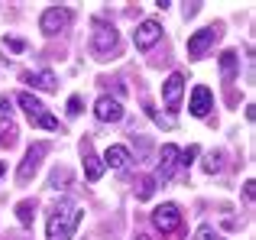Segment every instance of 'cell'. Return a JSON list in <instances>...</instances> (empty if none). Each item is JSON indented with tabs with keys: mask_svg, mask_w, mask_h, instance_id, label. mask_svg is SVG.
<instances>
[{
	"mask_svg": "<svg viewBox=\"0 0 256 240\" xmlns=\"http://www.w3.org/2000/svg\"><path fill=\"white\" fill-rule=\"evenodd\" d=\"M78 224H82V208L72 202H58L49 214V228L46 230H49V240H72Z\"/></svg>",
	"mask_w": 256,
	"mask_h": 240,
	"instance_id": "6da1fadb",
	"label": "cell"
},
{
	"mask_svg": "<svg viewBox=\"0 0 256 240\" xmlns=\"http://www.w3.org/2000/svg\"><path fill=\"white\" fill-rule=\"evenodd\" d=\"M16 101H20V108L26 110V117H30L36 126H42V130H52V133H62V124H58V120L52 117L49 110H46V104H42V101H36L30 91H20Z\"/></svg>",
	"mask_w": 256,
	"mask_h": 240,
	"instance_id": "7a4b0ae2",
	"label": "cell"
},
{
	"mask_svg": "<svg viewBox=\"0 0 256 240\" xmlns=\"http://www.w3.org/2000/svg\"><path fill=\"white\" fill-rule=\"evenodd\" d=\"M152 224L166 234V240H178L182 237V211L175 204H162L152 211Z\"/></svg>",
	"mask_w": 256,
	"mask_h": 240,
	"instance_id": "3957f363",
	"label": "cell"
},
{
	"mask_svg": "<svg viewBox=\"0 0 256 240\" xmlns=\"http://www.w3.org/2000/svg\"><path fill=\"white\" fill-rule=\"evenodd\" d=\"M72 20H75V13L68 10V6H49V10L42 13V20H39V30L46 32V36H58L62 30H68Z\"/></svg>",
	"mask_w": 256,
	"mask_h": 240,
	"instance_id": "277c9868",
	"label": "cell"
},
{
	"mask_svg": "<svg viewBox=\"0 0 256 240\" xmlns=\"http://www.w3.org/2000/svg\"><path fill=\"white\" fill-rule=\"evenodd\" d=\"M46 152H49V146H46V143H32L30 150H26V159L20 162V169H16V182L20 185H26L32 176H36V169L42 166V156H46Z\"/></svg>",
	"mask_w": 256,
	"mask_h": 240,
	"instance_id": "5b68a950",
	"label": "cell"
},
{
	"mask_svg": "<svg viewBox=\"0 0 256 240\" xmlns=\"http://www.w3.org/2000/svg\"><path fill=\"white\" fill-rule=\"evenodd\" d=\"M117 42H120L117 30H114V26H104V23H100L98 30H94L91 49H94V56H98V58H107L110 52H117Z\"/></svg>",
	"mask_w": 256,
	"mask_h": 240,
	"instance_id": "8992f818",
	"label": "cell"
},
{
	"mask_svg": "<svg viewBox=\"0 0 256 240\" xmlns=\"http://www.w3.org/2000/svg\"><path fill=\"white\" fill-rule=\"evenodd\" d=\"M182 94H185V75L175 72V75H169V82L162 84V101H166V110H169V114H178Z\"/></svg>",
	"mask_w": 256,
	"mask_h": 240,
	"instance_id": "52a82bcc",
	"label": "cell"
},
{
	"mask_svg": "<svg viewBox=\"0 0 256 240\" xmlns=\"http://www.w3.org/2000/svg\"><path fill=\"white\" fill-rule=\"evenodd\" d=\"M159 39H162V26H159L156 20H143V23L136 26V32H133V42H136V49H140V52L152 49Z\"/></svg>",
	"mask_w": 256,
	"mask_h": 240,
	"instance_id": "ba28073f",
	"label": "cell"
},
{
	"mask_svg": "<svg viewBox=\"0 0 256 240\" xmlns=\"http://www.w3.org/2000/svg\"><path fill=\"white\" fill-rule=\"evenodd\" d=\"M218 39H220V30H214V26H208V30H198L192 39H188V56H192V58H201L214 42H218Z\"/></svg>",
	"mask_w": 256,
	"mask_h": 240,
	"instance_id": "9c48e42d",
	"label": "cell"
},
{
	"mask_svg": "<svg viewBox=\"0 0 256 240\" xmlns=\"http://www.w3.org/2000/svg\"><path fill=\"white\" fill-rule=\"evenodd\" d=\"M178 156H182V150H178V146L166 143V146H162V156H159L156 178H152V182H169V178L175 176V166H178Z\"/></svg>",
	"mask_w": 256,
	"mask_h": 240,
	"instance_id": "30bf717a",
	"label": "cell"
},
{
	"mask_svg": "<svg viewBox=\"0 0 256 240\" xmlns=\"http://www.w3.org/2000/svg\"><path fill=\"white\" fill-rule=\"evenodd\" d=\"M94 117L100 120V124H117V120H124V104L117 101V98H98V104H94Z\"/></svg>",
	"mask_w": 256,
	"mask_h": 240,
	"instance_id": "8fae6325",
	"label": "cell"
},
{
	"mask_svg": "<svg viewBox=\"0 0 256 240\" xmlns=\"http://www.w3.org/2000/svg\"><path fill=\"white\" fill-rule=\"evenodd\" d=\"M214 108V94L211 88H204V84H198V88L192 91V101H188V110H192L194 117H208Z\"/></svg>",
	"mask_w": 256,
	"mask_h": 240,
	"instance_id": "7c38bea8",
	"label": "cell"
},
{
	"mask_svg": "<svg viewBox=\"0 0 256 240\" xmlns=\"http://www.w3.org/2000/svg\"><path fill=\"white\" fill-rule=\"evenodd\" d=\"M82 156H84V176H88V182H98V178L104 176V162L98 159L91 140H84V143H82Z\"/></svg>",
	"mask_w": 256,
	"mask_h": 240,
	"instance_id": "4fadbf2b",
	"label": "cell"
},
{
	"mask_svg": "<svg viewBox=\"0 0 256 240\" xmlns=\"http://www.w3.org/2000/svg\"><path fill=\"white\" fill-rule=\"evenodd\" d=\"M23 82H26V84H32L36 91H56V88H58V84H56V75H52V72H26Z\"/></svg>",
	"mask_w": 256,
	"mask_h": 240,
	"instance_id": "5bb4252c",
	"label": "cell"
},
{
	"mask_svg": "<svg viewBox=\"0 0 256 240\" xmlns=\"http://www.w3.org/2000/svg\"><path fill=\"white\" fill-rule=\"evenodd\" d=\"M104 162L110 166V169L124 172L126 166H130V150H126V146H110V150L104 152Z\"/></svg>",
	"mask_w": 256,
	"mask_h": 240,
	"instance_id": "9a60e30c",
	"label": "cell"
},
{
	"mask_svg": "<svg viewBox=\"0 0 256 240\" xmlns=\"http://www.w3.org/2000/svg\"><path fill=\"white\" fill-rule=\"evenodd\" d=\"M237 72H240L237 52H224V56H220V78H224L227 84H234V82H237Z\"/></svg>",
	"mask_w": 256,
	"mask_h": 240,
	"instance_id": "2e32d148",
	"label": "cell"
},
{
	"mask_svg": "<svg viewBox=\"0 0 256 240\" xmlns=\"http://www.w3.org/2000/svg\"><path fill=\"white\" fill-rule=\"evenodd\" d=\"M13 143H16V124H13L10 117H4V120H0V146L10 150Z\"/></svg>",
	"mask_w": 256,
	"mask_h": 240,
	"instance_id": "e0dca14e",
	"label": "cell"
},
{
	"mask_svg": "<svg viewBox=\"0 0 256 240\" xmlns=\"http://www.w3.org/2000/svg\"><path fill=\"white\" fill-rule=\"evenodd\" d=\"M16 218H20L23 228H32V221H36V204L32 202H20L16 204Z\"/></svg>",
	"mask_w": 256,
	"mask_h": 240,
	"instance_id": "ac0fdd59",
	"label": "cell"
},
{
	"mask_svg": "<svg viewBox=\"0 0 256 240\" xmlns=\"http://www.w3.org/2000/svg\"><path fill=\"white\" fill-rule=\"evenodd\" d=\"M152 192H156V182H152V178H140V188H136V198H140V202H150Z\"/></svg>",
	"mask_w": 256,
	"mask_h": 240,
	"instance_id": "d6986e66",
	"label": "cell"
},
{
	"mask_svg": "<svg viewBox=\"0 0 256 240\" xmlns=\"http://www.w3.org/2000/svg\"><path fill=\"white\" fill-rule=\"evenodd\" d=\"M204 172H208V176L220 172V156H208V159H204Z\"/></svg>",
	"mask_w": 256,
	"mask_h": 240,
	"instance_id": "ffe728a7",
	"label": "cell"
},
{
	"mask_svg": "<svg viewBox=\"0 0 256 240\" xmlns=\"http://www.w3.org/2000/svg\"><path fill=\"white\" fill-rule=\"evenodd\" d=\"M194 156H198V146H188V150L178 156V162H182V166H192V162H194Z\"/></svg>",
	"mask_w": 256,
	"mask_h": 240,
	"instance_id": "44dd1931",
	"label": "cell"
},
{
	"mask_svg": "<svg viewBox=\"0 0 256 240\" xmlns=\"http://www.w3.org/2000/svg\"><path fill=\"white\" fill-rule=\"evenodd\" d=\"M68 114H72V117L82 114V98H78V94H72V98H68Z\"/></svg>",
	"mask_w": 256,
	"mask_h": 240,
	"instance_id": "7402d4cb",
	"label": "cell"
},
{
	"mask_svg": "<svg viewBox=\"0 0 256 240\" xmlns=\"http://www.w3.org/2000/svg\"><path fill=\"white\" fill-rule=\"evenodd\" d=\"M194 240H214V237H211V228H208V224H201L198 234H194Z\"/></svg>",
	"mask_w": 256,
	"mask_h": 240,
	"instance_id": "603a6c76",
	"label": "cell"
},
{
	"mask_svg": "<svg viewBox=\"0 0 256 240\" xmlns=\"http://www.w3.org/2000/svg\"><path fill=\"white\" fill-rule=\"evenodd\" d=\"M10 98H4V94H0V117H10Z\"/></svg>",
	"mask_w": 256,
	"mask_h": 240,
	"instance_id": "cb8c5ba5",
	"label": "cell"
},
{
	"mask_svg": "<svg viewBox=\"0 0 256 240\" xmlns=\"http://www.w3.org/2000/svg\"><path fill=\"white\" fill-rule=\"evenodd\" d=\"M6 46H10L13 52H23V49H26V42H23V39H6Z\"/></svg>",
	"mask_w": 256,
	"mask_h": 240,
	"instance_id": "d4e9b609",
	"label": "cell"
},
{
	"mask_svg": "<svg viewBox=\"0 0 256 240\" xmlns=\"http://www.w3.org/2000/svg\"><path fill=\"white\" fill-rule=\"evenodd\" d=\"M253 185H256V182H246V188H244V195H246V202H253Z\"/></svg>",
	"mask_w": 256,
	"mask_h": 240,
	"instance_id": "484cf974",
	"label": "cell"
},
{
	"mask_svg": "<svg viewBox=\"0 0 256 240\" xmlns=\"http://www.w3.org/2000/svg\"><path fill=\"white\" fill-rule=\"evenodd\" d=\"M4 172H6V166H4V162H0V176H4Z\"/></svg>",
	"mask_w": 256,
	"mask_h": 240,
	"instance_id": "4316f807",
	"label": "cell"
},
{
	"mask_svg": "<svg viewBox=\"0 0 256 240\" xmlns=\"http://www.w3.org/2000/svg\"><path fill=\"white\" fill-rule=\"evenodd\" d=\"M16 240H30V237H16Z\"/></svg>",
	"mask_w": 256,
	"mask_h": 240,
	"instance_id": "83f0119b",
	"label": "cell"
},
{
	"mask_svg": "<svg viewBox=\"0 0 256 240\" xmlns=\"http://www.w3.org/2000/svg\"><path fill=\"white\" fill-rule=\"evenodd\" d=\"M136 240H146V237H136Z\"/></svg>",
	"mask_w": 256,
	"mask_h": 240,
	"instance_id": "f1b7e54d",
	"label": "cell"
}]
</instances>
